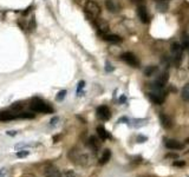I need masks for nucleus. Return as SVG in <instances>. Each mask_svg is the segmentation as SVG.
<instances>
[{
	"label": "nucleus",
	"instance_id": "obj_25",
	"mask_svg": "<svg viewBox=\"0 0 189 177\" xmlns=\"http://www.w3.org/2000/svg\"><path fill=\"white\" fill-rule=\"evenodd\" d=\"M65 96H66V91H65V90H61V91L58 92L56 99H57V100H63V99L65 98Z\"/></svg>",
	"mask_w": 189,
	"mask_h": 177
},
{
	"label": "nucleus",
	"instance_id": "obj_34",
	"mask_svg": "<svg viewBox=\"0 0 189 177\" xmlns=\"http://www.w3.org/2000/svg\"><path fill=\"white\" fill-rule=\"evenodd\" d=\"M7 135H9V136H14V135H15V131H7Z\"/></svg>",
	"mask_w": 189,
	"mask_h": 177
},
{
	"label": "nucleus",
	"instance_id": "obj_29",
	"mask_svg": "<svg viewBox=\"0 0 189 177\" xmlns=\"http://www.w3.org/2000/svg\"><path fill=\"white\" fill-rule=\"evenodd\" d=\"M172 165H174V167H184L186 162H184V160H175V162L172 163Z\"/></svg>",
	"mask_w": 189,
	"mask_h": 177
},
{
	"label": "nucleus",
	"instance_id": "obj_32",
	"mask_svg": "<svg viewBox=\"0 0 189 177\" xmlns=\"http://www.w3.org/2000/svg\"><path fill=\"white\" fill-rule=\"evenodd\" d=\"M21 177H35L34 175H32V174H25V175H23Z\"/></svg>",
	"mask_w": 189,
	"mask_h": 177
},
{
	"label": "nucleus",
	"instance_id": "obj_33",
	"mask_svg": "<svg viewBox=\"0 0 189 177\" xmlns=\"http://www.w3.org/2000/svg\"><path fill=\"white\" fill-rule=\"evenodd\" d=\"M125 100H127V98H125L124 96H122V97L119 98V101H120V103H125Z\"/></svg>",
	"mask_w": 189,
	"mask_h": 177
},
{
	"label": "nucleus",
	"instance_id": "obj_23",
	"mask_svg": "<svg viewBox=\"0 0 189 177\" xmlns=\"http://www.w3.org/2000/svg\"><path fill=\"white\" fill-rule=\"evenodd\" d=\"M28 155H30V151H27V150H19V151H17V157H18V158H25V157H27Z\"/></svg>",
	"mask_w": 189,
	"mask_h": 177
},
{
	"label": "nucleus",
	"instance_id": "obj_22",
	"mask_svg": "<svg viewBox=\"0 0 189 177\" xmlns=\"http://www.w3.org/2000/svg\"><path fill=\"white\" fill-rule=\"evenodd\" d=\"M157 9L160 12H167L168 11V5L165 1H162V2H157Z\"/></svg>",
	"mask_w": 189,
	"mask_h": 177
},
{
	"label": "nucleus",
	"instance_id": "obj_38",
	"mask_svg": "<svg viewBox=\"0 0 189 177\" xmlns=\"http://www.w3.org/2000/svg\"><path fill=\"white\" fill-rule=\"evenodd\" d=\"M186 143H187V144H189V137H188V138L186 139Z\"/></svg>",
	"mask_w": 189,
	"mask_h": 177
},
{
	"label": "nucleus",
	"instance_id": "obj_3",
	"mask_svg": "<svg viewBox=\"0 0 189 177\" xmlns=\"http://www.w3.org/2000/svg\"><path fill=\"white\" fill-rule=\"evenodd\" d=\"M168 80H169V73L163 72L162 74H161L160 77H158L153 84H151V87L155 89V90H161V89L164 87V85L168 83Z\"/></svg>",
	"mask_w": 189,
	"mask_h": 177
},
{
	"label": "nucleus",
	"instance_id": "obj_15",
	"mask_svg": "<svg viewBox=\"0 0 189 177\" xmlns=\"http://www.w3.org/2000/svg\"><path fill=\"white\" fill-rule=\"evenodd\" d=\"M97 133H98L99 138H101L102 141H105V139H108L109 137H110L109 132L106 131V130L104 129L103 126H98V127H97Z\"/></svg>",
	"mask_w": 189,
	"mask_h": 177
},
{
	"label": "nucleus",
	"instance_id": "obj_37",
	"mask_svg": "<svg viewBox=\"0 0 189 177\" xmlns=\"http://www.w3.org/2000/svg\"><path fill=\"white\" fill-rule=\"evenodd\" d=\"M157 2H162V1H167V0H156Z\"/></svg>",
	"mask_w": 189,
	"mask_h": 177
},
{
	"label": "nucleus",
	"instance_id": "obj_5",
	"mask_svg": "<svg viewBox=\"0 0 189 177\" xmlns=\"http://www.w3.org/2000/svg\"><path fill=\"white\" fill-rule=\"evenodd\" d=\"M120 59H122L123 61H125L128 65L132 66V67H137L138 64H139L138 59L135 57V54L130 53V52H125V53H123L122 56H120Z\"/></svg>",
	"mask_w": 189,
	"mask_h": 177
},
{
	"label": "nucleus",
	"instance_id": "obj_12",
	"mask_svg": "<svg viewBox=\"0 0 189 177\" xmlns=\"http://www.w3.org/2000/svg\"><path fill=\"white\" fill-rule=\"evenodd\" d=\"M160 119H161L162 125L164 127H167V129H170V127L172 126V122H171V119H170V117H168L164 113H161L160 115Z\"/></svg>",
	"mask_w": 189,
	"mask_h": 177
},
{
	"label": "nucleus",
	"instance_id": "obj_20",
	"mask_svg": "<svg viewBox=\"0 0 189 177\" xmlns=\"http://www.w3.org/2000/svg\"><path fill=\"white\" fill-rule=\"evenodd\" d=\"M89 146L92 149L93 151H97L98 150V142H97V138L93 136H91L89 138Z\"/></svg>",
	"mask_w": 189,
	"mask_h": 177
},
{
	"label": "nucleus",
	"instance_id": "obj_30",
	"mask_svg": "<svg viewBox=\"0 0 189 177\" xmlns=\"http://www.w3.org/2000/svg\"><path fill=\"white\" fill-rule=\"evenodd\" d=\"M137 141L139 142V143H143L144 141H146L145 137H142V136H138V138H137Z\"/></svg>",
	"mask_w": 189,
	"mask_h": 177
},
{
	"label": "nucleus",
	"instance_id": "obj_14",
	"mask_svg": "<svg viewBox=\"0 0 189 177\" xmlns=\"http://www.w3.org/2000/svg\"><path fill=\"white\" fill-rule=\"evenodd\" d=\"M170 47H171V52L174 53V56H176V54H182L183 46H182L180 42H172Z\"/></svg>",
	"mask_w": 189,
	"mask_h": 177
},
{
	"label": "nucleus",
	"instance_id": "obj_35",
	"mask_svg": "<svg viewBox=\"0 0 189 177\" xmlns=\"http://www.w3.org/2000/svg\"><path fill=\"white\" fill-rule=\"evenodd\" d=\"M167 157H174V158H176V157H177V155H171V153H170V155H168Z\"/></svg>",
	"mask_w": 189,
	"mask_h": 177
},
{
	"label": "nucleus",
	"instance_id": "obj_19",
	"mask_svg": "<svg viewBox=\"0 0 189 177\" xmlns=\"http://www.w3.org/2000/svg\"><path fill=\"white\" fill-rule=\"evenodd\" d=\"M181 96H182V99H183V100L189 101V83H188V84H186L183 87H182Z\"/></svg>",
	"mask_w": 189,
	"mask_h": 177
},
{
	"label": "nucleus",
	"instance_id": "obj_10",
	"mask_svg": "<svg viewBox=\"0 0 189 177\" xmlns=\"http://www.w3.org/2000/svg\"><path fill=\"white\" fill-rule=\"evenodd\" d=\"M165 146H167L168 149H170V150H182V149L184 148L183 144L175 141V139H168V141L165 142Z\"/></svg>",
	"mask_w": 189,
	"mask_h": 177
},
{
	"label": "nucleus",
	"instance_id": "obj_27",
	"mask_svg": "<svg viewBox=\"0 0 189 177\" xmlns=\"http://www.w3.org/2000/svg\"><path fill=\"white\" fill-rule=\"evenodd\" d=\"M84 85H85V82L84 80H80L79 84H78V87H77V94L78 96H80V91H82V89L84 87Z\"/></svg>",
	"mask_w": 189,
	"mask_h": 177
},
{
	"label": "nucleus",
	"instance_id": "obj_4",
	"mask_svg": "<svg viewBox=\"0 0 189 177\" xmlns=\"http://www.w3.org/2000/svg\"><path fill=\"white\" fill-rule=\"evenodd\" d=\"M85 9H86L87 13H90L91 15L97 17L101 14V7L97 2H94L93 0H87L85 2Z\"/></svg>",
	"mask_w": 189,
	"mask_h": 177
},
{
	"label": "nucleus",
	"instance_id": "obj_18",
	"mask_svg": "<svg viewBox=\"0 0 189 177\" xmlns=\"http://www.w3.org/2000/svg\"><path fill=\"white\" fill-rule=\"evenodd\" d=\"M157 72V66H154V65H151V66H148V67L144 70V76L145 77H151V76H154L155 73Z\"/></svg>",
	"mask_w": 189,
	"mask_h": 177
},
{
	"label": "nucleus",
	"instance_id": "obj_11",
	"mask_svg": "<svg viewBox=\"0 0 189 177\" xmlns=\"http://www.w3.org/2000/svg\"><path fill=\"white\" fill-rule=\"evenodd\" d=\"M44 176L45 177H61V174L57 168L54 167H49L45 169L44 171Z\"/></svg>",
	"mask_w": 189,
	"mask_h": 177
},
{
	"label": "nucleus",
	"instance_id": "obj_36",
	"mask_svg": "<svg viewBox=\"0 0 189 177\" xmlns=\"http://www.w3.org/2000/svg\"><path fill=\"white\" fill-rule=\"evenodd\" d=\"M0 177H5V172L0 171Z\"/></svg>",
	"mask_w": 189,
	"mask_h": 177
},
{
	"label": "nucleus",
	"instance_id": "obj_6",
	"mask_svg": "<svg viewBox=\"0 0 189 177\" xmlns=\"http://www.w3.org/2000/svg\"><path fill=\"white\" fill-rule=\"evenodd\" d=\"M165 93H155V92H149L148 93V98L150 99V101H153L154 104H157V105H161V104L164 103V96Z\"/></svg>",
	"mask_w": 189,
	"mask_h": 177
},
{
	"label": "nucleus",
	"instance_id": "obj_7",
	"mask_svg": "<svg viewBox=\"0 0 189 177\" xmlns=\"http://www.w3.org/2000/svg\"><path fill=\"white\" fill-rule=\"evenodd\" d=\"M97 116H98V118H101L102 120H108V119H110L111 113H110V110H109L108 106L102 105L97 109Z\"/></svg>",
	"mask_w": 189,
	"mask_h": 177
},
{
	"label": "nucleus",
	"instance_id": "obj_13",
	"mask_svg": "<svg viewBox=\"0 0 189 177\" xmlns=\"http://www.w3.org/2000/svg\"><path fill=\"white\" fill-rule=\"evenodd\" d=\"M104 40L109 42H113V44H117V42L122 41V38L119 35H116V34H104Z\"/></svg>",
	"mask_w": 189,
	"mask_h": 177
},
{
	"label": "nucleus",
	"instance_id": "obj_9",
	"mask_svg": "<svg viewBox=\"0 0 189 177\" xmlns=\"http://www.w3.org/2000/svg\"><path fill=\"white\" fill-rule=\"evenodd\" d=\"M137 15H138L139 20H141L143 24H148L149 23L148 11H146V8L143 6V5H141V6L137 7Z\"/></svg>",
	"mask_w": 189,
	"mask_h": 177
},
{
	"label": "nucleus",
	"instance_id": "obj_39",
	"mask_svg": "<svg viewBox=\"0 0 189 177\" xmlns=\"http://www.w3.org/2000/svg\"><path fill=\"white\" fill-rule=\"evenodd\" d=\"M131 1H137V0H131Z\"/></svg>",
	"mask_w": 189,
	"mask_h": 177
},
{
	"label": "nucleus",
	"instance_id": "obj_21",
	"mask_svg": "<svg viewBox=\"0 0 189 177\" xmlns=\"http://www.w3.org/2000/svg\"><path fill=\"white\" fill-rule=\"evenodd\" d=\"M105 5H106V8H108L110 12H112V13L117 12V6H116V4L113 2V0H106Z\"/></svg>",
	"mask_w": 189,
	"mask_h": 177
},
{
	"label": "nucleus",
	"instance_id": "obj_24",
	"mask_svg": "<svg viewBox=\"0 0 189 177\" xmlns=\"http://www.w3.org/2000/svg\"><path fill=\"white\" fill-rule=\"evenodd\" d=\"M23 108H24V104H23V103H14L13 105L11 106V110H13V111H20Z\"/></svg>",
	"mask_w": 189,
	"mask_h": 177
},
{
	"label": "nucleus",
	"instance_id": "obj_16",
	"mask_svg": "<svg viewBox=\"0 0 189 177\" xmlns=\"http://www.w3.org/2000/svg\"><path fill=\"white\" fill-rule=\"evenodd\" d=\"M97 27H98V30L101 31L102 33H106L109 31V25L106 21H104L103 19H99L98 23H97Z\"/></svg>",
	"mask_w": 189,
	"mask_h": 177
},
{
	"label": "nucleus",
	"instance_id": "obj_31",
	"mask_svg": "<svg viewBox=\"0 0 189 177\" xmlns=\"http://www.w3.org/2000/svg\"><path fill=\"white\" fill-rule=\"evenodd\" d=\"M56 122H58V118H57V117H54L53 119L51 120V125H56Z\"/></svg>",
	"mask_w": 189,
	"mask_h": 177
},
{
	"label": "nucleus",
	"instance_id": "obj_8",
	"mask_svg": "<svg viewBox=\"0 0 189 177\" xmlns=\"http://www.w3.org/2000/svg\"><path fill=\"white\" fill-rule=\"evenodd\" d=\"M21 118V113H13V112H7V111H0V122H6V120L17 119Z\"/></svg>",
	"mask_w": 189,
	"mask_h": 177
},
{
	"label": "nucleus",
	"instance_id": "obj_26",
	"mask_svg": "<svg viewBox=\"0 0 189 177\" xmlns=\"http://www.w3.org/2000/svg\"><path fill=\"white\" fill-rule=\"evenodd\" d=\"M65 177H79L73 170H66L65 171Z\"/></svg>",
	"mask_w": 189,
	"mask_h": 177
},
{
	"label": "nucleus",
	"instance_id": "obj_17",
	"mask_svg": "<svg viewBox=\"0 0 189 177\" xmlns=\"http://www.w3.org/2000/svg\"><path fill=\"white\" fill-rule=\"evenodd\" d=\"M110 157H111V151L110 150H104L103 155L102 157L99 158V164H105L110 160Z\"/></svg>",
	"mask_w": 189,
	"mask_h": 177
},
{
	"label": "nucleus",
	"instance_id": "obj_1",
	"mask_svg": "<svg viewBox=\"0 0 189 177\" xmlns=\"http://www.w3.org/2000/svg\"><path fill=\"white\" fill-rule=\"evenodd\" d=\"M30 108L32 111L34 112H40V113H50V112H53V109L46 104L44 100L39 98H33L32 101L30 104Z\"/></svg>",
	"mask_w": 189,
	"mask_h": 177
},
{
	"label": "nucleus",
	"instance_id": "obj_28",
	"mask_svg": "<svg viewBox=\"0 0 189 177\" xmlns=\"http://www.w3.org/2000/svg\"><path fill=\"white\" fill-rule=\"evenodd\" d=\"M113 70H115V67H113V66L111 65L109 61H106V63H105V71H106V72H112Z\"/></svg>",
	"mask_w": 189,
	"mask_h": 177
},
{
	"label": "nucleus",
	"instance_id": "obj_2",
	"mask_svg": "<svg viewBox=\"0 0 189 177\" xmlns=\"http://www.w3.org/2000/svg\"><path fill=\"white\" fill-rule=\"evenodd\" d=\"M69 157H70V159L72 160L73 163H76V164H79V165H85L87 163V160H89V157H87L86 155H84V153H80L79 151L77 150H71L70 152H69Z\"/></svg>",
	"mask_w": 189,
	"mask_h": 177
}]
</instances>
